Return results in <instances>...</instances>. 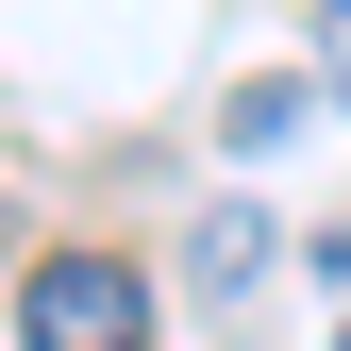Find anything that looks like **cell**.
<instances>
[{"mask_svg": "<svg viewBox=\"0 0 351 351\" xmlns=\"http://www.w3.org/2000/svg\"><path fill=\"white\" fill-rule=\"evenodd\" d=\"M301 117H318V84H234V101H217V134H234V151H285Z\"/></svg>", "mask_w": 351, "mask_h": 351, "instance_id": "3957f363", "label": "cell"}, {"mask_svg": "<svg viewBox=\"0 0 351 351\" xmlns=\"http://www.w3.org/2000/svg\"><path fill=\"white\" fill-rule=\"evenodd\" d=\"M184 268H201V301H251V285H268V217H251V201H217Z\"/></svg>", "mask_w": 351, "mask_h": 351, "instance_id": "7a4b0ae2", "label": "cell"}, {"mask_svg": "<svg viewBox=\"0 0 351 351\" xmlns=\"http://www.w3.org/2000/svg\"><path fill=\"white\" fill-rule=\"evenodd\" d=\"M17 351H151V285L117 251H51L17 285Z\"/></svg>", "mask_w": 351, "mask_h": 351, "instance_id": "6da1fadb", "label": "cell"}, {"mask_svg": "<svg viewBox=\"0 0 351 351\" xmlns=\"http://www.w3.org/2000/svg\"><path fill=\"white\" fill-rule=\"evenodd\" d=\"M335 351H351V318H335Z\"/></svg>", "mask_w": 351, "mask_h": 351, "instance_id": "5b68a950", "label": "cell"}, {"mask_svg": "<svg viewBox=\"0 0 351 351\" xmlns=\"http://www.w3.org/2000/svg\"><path fill=\"white\" fill-rule=\"evenodd\" d=\"M318 84L351 101V0H318Z\"/></svg>", "mask_w": 351, "mask_h": 351, "instance_id": "277c9868", "label": "cell"}]
</instances>
